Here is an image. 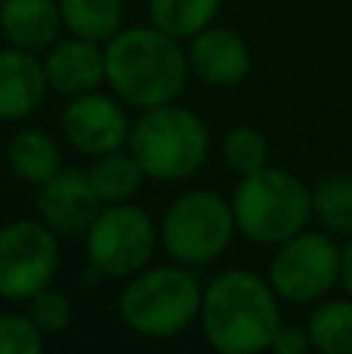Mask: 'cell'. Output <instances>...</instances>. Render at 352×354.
Returning <instances> with one entry per match:
<instances>
[{"mask_svg": "<svg viewBox=\"0 0 352 354\" xmlns=\"http://www.w3.org/2000/svg\"><path fill=\"white\" fill-rule=\"evenodd\" d=\"M106 78L125 103L156 109L181 93L187 62L172 35L159 28H128L112 37L106 50Z\"/></svg>", "mask_w": 352, "mask_h": 354, "instance_id": "cell-1", "label": "cell"}, {"mask_svg": "<svg viewBox=\"0 0 352 354\" xmlns=\"http://www.w3.org/2000/svg\"><path fill=\"white\" fill-rule=\"evenodd\" d=\"M206 339L225 354H253L274 342L278 308L272 289L247 270H231L218 277L203 295Z\"/></svg>", "mask_w": 352, "mask_h": 354, "instance_id": "cell-2", "label": "cell"}, {"mask_svg": "<svg viewBox=\"0 0 352 354\" xmlns=\"http://www.w3.org/2000/svg\"><path fill=\"white\" fill-rule=\"evenodd\" d=\"M131 156L156 180L191 177L206 159V128L193 112L156 106L131 131Z\"/></svg>", "mask_w": 352, "mask_h": 354, "instance_id": "cell-3", "label": "cell"}, {"mask_svg": "<svg viewBox=\"0 0 352 354\" xmlns=\"http://www.w3.org/2000/svg\"><path fill=\"white\" fill-rule=\"evenodd\" d=\"M312 199L303 183L287 171L243 174L234 196V221L256 243H284L309 221Z\"/></svg>", "mask_w": 352, "mask_h": 354, "instance_id": "cell-4", "label": "cell"}, {"mask_svg": "<svg viewBox=\"0 0 352 354\" xmlns=\"http://www.w3.org/2000/svg\"><path fill=\"white\" fill-rule=\"evenodd\" d=\"M200 289L187 270L153 268L134 277L122 295L125 324L141 336H175L200 314Z\"/></svg>", "mask_w": 352, "mask_h": 354, "instance_id": "cell-5", "label": "cell"}, {"mask_svg": "<svg viewBox=\"0 0 352 354\" xmlns=\"http://www.w3.org/2000/svg\"><path fill=\"white\" fill-rule=\"evenodd\" d=\"M234 212L215 193H187L168 208L162 239L166 249L184 264L215 261L231 243Z\"/></svg>", "mask_w": 352, "mask_h": 354, "instance_id": "cell-6", "label": "cell"}, {"mask_svg": "<svg viewBox=\"0 0 352 354\" xmlns=\"http://www.w3.org/2000/svg\"><path fill=\"white\" fill-rule=\"evenodd\" d=\"M60 264L53 230L35 221H12L0 227V295L31 299L50 283Z\"/></svg>", "mask_w": 352, "mask_h": 354, "instance_id": "cell-7", "label": "cell"}, {"mask_svg": "<svg viewBox=\"0 0 352 354\" xmlns=\"http://www.w3.org/2000/svg\"><path fill=\"white\" fill-rule=\"evenodd\" d=\"M156 243L153 221L134 205H116L97 214L87 230V255L97 274L131 277L150 261Z\"/></svg>", "mask_w": 352, "mask_h": 354, "instance_id": "cell-8", "label": "cell"}, {"mask_svg": "<svg viewBox=\"0 0 352 354\" xmlns=\"http://www.w3.org/2000/svg\"><path fill=\"white\" fill-rule=\"evenodd\" d=\"M343 252L322 233H297L284 239L272 261V283L284 299L315 301L337 283Z\"/></svg>", "mask_w": 352, "mask_h": 354, "instance_id": "cell-9", "label": "cell"}, {"mask_svg": "<svg viewBox=\"0 0 352 354\" xmlns=\"http://www.w3.org/2000/svg\"><path fill=\"white\" fill-rule=\"evenodd\" d=\"M37 214L53 233L72 236V233L91 230L100 214V193L94 189L91 177L81 171H56L41 183L37 193Z\"/></svg>", "mask_w": 352, "mask_h": 354, "instance_id": "cell-10", "label": "cell"}, {"mask_svg": "<svg viewBox=\"0 0 352 354\" xmlns=\"http://www.w3.org/2000/svg\"><path fill=\"white\" fill-rule=\"evenodd\" d=\"M62 131H66V140L78 153L103 156L125 143V137H128V118H125V112L109 97L85 93V97H78L66 109Z\"/></svg>", "mask_w": 352, "mask_h": 354, "instance_id": "cell-11", "label": "cell"}, {"mask_svg": "<svg viewBox=\"0 0 352 354\" xmlns=\"http://www.w3.org/2000/svg\"><path fill=\"white\" fill-rule=\"evenodd\" d=\"M191 68L212 87H234L249 72V50L240 35L228 28H209L193 41Z\"/></svg>", "mask_w": 352, "mask_h": 354, "instance_id": "cell-12", "label": "cell"}, {"mask_svg": "<svg viewBox=\"0 0 352 354\" xmlns=\"http://www.w3.org/2000/svg\"><path fill=\"white\" fill-rule=\"evenodd\" d=\"M47 87V68L28 50H0V118L31 115Z\"/></svg>", "mask_w": 352, "mask_h": 354, "instance_id": "cell-13", "label": "cell"}, {"mask_svg": "<svg viewBox=\"0 0 352 354\" xmlns=\"http://www.w3.org/2000/svg\"><path fill=\"white\" fill-rule=\"evenodd\" d=\"M44 68H47V81L53 91L81 97V93H91L106 75V53H100L97 41L75 37V41L60 44L47 56Z\"/></svg>", "mask_w": 352, "mask_h": 354, "instance_id": "cell-14", "label": "cell"}, {"mask_svg": "<svg viewBox=\"0 0 352 354\" xmlns=\"http://www.w3.org/2000/svg\"><path fill=\"white\" fill-rule=\"evenodd\" d=\"M60 6L53 0H3L0 3V25L3 35L19 50H44L53 44L60 31Z\"/></svg>", "mask_w": 352, "mask_h": 354, "instance_id": "cell-15", "label": "cell"}, {"mask_svg": "<svg viewBox=\"0 0 352 354\" xmlns=\"http://www.w3.org/2000/svg\"><path fill=\"white\" fill-rule=\"evenodd\" d=\"M10 165L19 180L41 187L60 171V149L44 131H19L10 143Z\"/></svg>", "mask_w": 352, "mask_h": 354, "instance_id": "cell-16", "label": "cell"}, {"mask_svg": "<svg viewBox=\"0 0 352 354\" xmlns=\"http://www.w3.org/2000/svg\"><path fill=\"white\" fill-rule=\"evenodd\" d=\"M62 22L87 41H106L122 25V0H60Z\"/></svg>", "mask_w": 352, "mask_h": 354, "instance_id": "cell-17", "label": "cell"}, {"mask_svg": "<svg viewBox=\"0 0 352 354\" xmlns=\"http://www.w3.org/2000/svg\"><path fill=\"white\" fill-rule=\"evenodd\" d=\"M222 0H150V16L172 37H193L215 19Z\"/></svg>", "mask_w": 352, "mask_h": 354, "instance_id": "cell-18", "label": "cell"}, {"mask_svg": "<svg viewBox=\"0 0 352 354\" xmlns=\"http://www.w3.org/2000/svg\"><path fill=\"white\" fill-rule=\"evenodd\" d=\"M87 177H91L94 189L100 193V199L122 202L141 187L143 168L137 165L134 156H125V153H118V149H112V153H103L97 162H94V168L87 171Z\"/></svg>", "mask_w": 352, "mask_h": 354, "instance_id": "cell-19", "label": "cell"}, {"mask_svg": "<svg viewBox=\"0 0 352 354\" xmlns=\"http://www.w3.org/2000/svg\"><path fill=\"white\" fill-rule=\"evenodd\" d=\"M309 339L324 354H352V301L318 308L309 320Z\"/></svg>", "mask_w": 352, "mask_h": 354, "instance_id": "cell-20", "label": "cell"}, {"mask_svg": "<svg viewBox=\"0 0 352 354\" xmlns=\"http://www.w3.org/2000/svg\"><path fill=\"white\" fill-rule=\"evenodd\" d=\"M318 221L334 233H352V177H328L312 199Z\"/></svg>", "mask_w": 352, "mask_h": 354, "instance_id": "cell-21", "label": "cell"}, {"mask_svg": "<svg viewBox=\"0 0 352 354\" xmlns=\"http://www.w3.org/2000/svg\"><path fill=\"white\" fill-rule=\"evenodd\" d=\"M268 143L256 128H234L225 140V162L240 174H256L265 168Z\"/></svg>", "mask_w": 352, "mask_h": 354, "instance_id": "cell-22", "label": "cell"}, {"mask_svg": "<svg viewBox=\"0 0 352 354\" xmlns=\"http://www.w3.org/2000/svg\"><path fill=\"white\" fill-rule=\"evenodd\" d=\"M44 348V333L31 317L0 314V354H37Z\"/></svg>", "mask_w": 352, "mask_h": 354, "instance_id": "cell-23", "label": "cell"}, {"mask_svg": "<svg viewBox=\"0 0 352 354\" xmlns=\"http://www.w3.org/2000/svg\"><path fill=\"white\" fill-rule=\"evenodd\" d=\"M31 320L37 324L41 333H60L72 320V305H69V299L60 289L44 286L41 292L31 295Z\"/></svg>", "mask_w": 352, "mask_h": 354, "instance_id": "cell-24", "label": "cell"}, {"mask_svg": "<svg viewBox=\"0 0 352 354\" xmlns=\"http://www.w3.org/2000/svg\"><path fill=\"white\" fill-rule=\"evenodd\" d=\"M309 342L312 339L306 336L303 330H297V326H278L272 348L281 351V354H303L306 348H309Z\"/></svg>", "mask_w": 352, "mask_h": 354, "instance_id": "cell-25", "label": "cell"}, {"mask_svg": "<svg viewBox=\"0 0 352 354\" xmlns=\"http://www.w3.org/2000/svg\"><path fill=\"white\" fill-rule=\"evenodd\" d=\"M340 277H343V283H346V289H349V295H352V243L346 245V252H343V268H340Z\"/></svg>", "mask_w": 352, "mask_h": 354, "instance_id": "cell-26", "label": "cell"}, {"mask_svg": "<svg viewBox=\"0 0 352 354\" xmlns=\"http://www.w3.org/2000/svg\"><path fill=\"white\" fill-rule=\"evenodd\" d=\"M0 3H3V0H0Z\"/></svg>", "mask_w": 352, "mask_h": 354, "instance_id": "cell-27", "label": "cell"}]
</instances>
